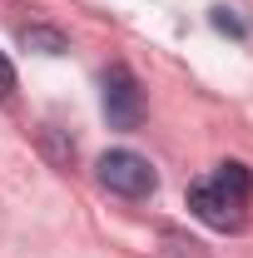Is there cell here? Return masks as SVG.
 <instances>
[{
  "label": "cell",
  "mask_w": 253,
  "mask_h": 258,
  "mask_svg": "<svg viewBox=\"0 0 253 258\" xmlns=\"http://www.w3.org/2000/svg\"><path fill=\"white\" fill-rule=\"evenodd\" d=\"M248 199H253V174L243 164H219L209 179H199L189 184V209L194 219H204L209 228H223V233H233V228H243L248 219Z\"/></svg>",
  "instance_id": "cell-1"
},
{
  "label": "cell",
  "mask_w": 253,
  "mask_h": 258,
  "mask_svg": "<svg viewBox=\"0 0 253 258\" xmlns=\"http://www.w3.org/2000/svg\"><path fill=\"white\" fill-rule=\"evenodd\" d=\"M99 184L109 194H119V199H149L159 184L154 164L144 159V154H134V149H109L104 159H99Z\"/></svg>",
  "instance_id": "cell-2"
},
{
  "label": "cell",
  "mask_w": 253,
  "mask_h": 258,
  "mask_svg": "<svg viewBox=\"0 0 253 258\" xmlns=\"http://www.w3.org/2000/svg\"><path fill=\"white\" fill-rule=\"evenodd\" d=\"M104 119H109V129H139V119H144V90L129 64L104 70Z\"/></svg>",
  "instance_id": "cell-3"
},
{
  "label": "cell",
  "mask_w": 253,
  "mask_h": 258,
  "mask_svg": "<svg viewBox=\"0 0 253 258\" xmlns=\"http://www.w3.org/2000/svg\"><path fill=\"white\" fill-rule=\"evenodd\" d=\"M20 45L35 50V55H60V50H65V35L50 30V25H25V30H20Z\"/></svg>",
  "instance_id": "cell-4"
},
{
  "label": "cell",
  "mask_w": 253,
  "mask_h": 258,
  "mask_svg": "<svg viewBox=\"0 0 253 258\" xmlns=\"http://www.w3.org/2000/svg\"><path fill=\"white\" fill-rule=\"evenodd\" d=\"M10 95H15V64L0 55V99H10Z\"/></svg>",
  "instance_id": "cell-5"
}]
</instances>
